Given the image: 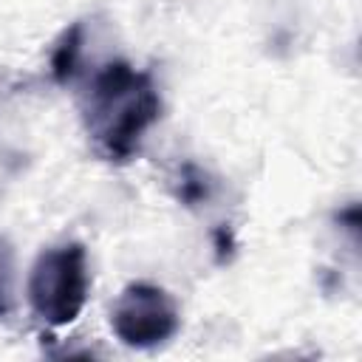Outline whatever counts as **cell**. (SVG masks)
Listing matches in <instances>:
<instances>
[{"mask_svg":"<svg viewBox=\"0 0 362 362\" xmlns=\"http://www.w3.org/2000/svg\"><path fill=\"white\" fill-rule=\"evenodd\" d=\"M175 198L184 206H189V209L206 204L212 198V181H209V175L201 167H195L192 161L181 164L178 178H175Z\"/></svg>","mask_w":362,"mask_h":362,"instance_id":"cell-5","label":"cell"},{"mask_svg":"<svg viewBox=\"0 0 362 362\" xmlns=\"http://www.w3.org/2000/svg\"><path fill=\"white\" fill-rule=\"evenodd\" d=\"M82 45H85V23H71L51 51V76L57 85H71L82 65Z\"/></svg>","mask_w":362,"mask_h":362,"instance_id":"cell-4","label":"cell"},{"mask_svg":"<svg viewBox=\"0 0 362 362\" xmlns=\"http://www.w3.org/2000/svg\"><path fill=\"white\" fill-rule=\"evenodd\" d=\"M110 328L116 339L136 351H153L170 342L181 328L175 300L153 283H130L110 308Z\"/></svg>","mask_w":362,"mask_h":362,"instance_id":"cell-3","label":"cell"},{"mask_svg":"<svg viewBox=\"0 0 362 362\" xmlns=\"http://www.w3.org/2000/svg\"><path fill=\"white\" fill-rule=\"evenodd\" d=\"M90 274H88V252L82 243H62L40 252L28 272V305L31 311L59 328L71 325L85 303H88Z\"/></svg>","mask_w":362,"mask_h":362,"instance_id":"cell-2","label":"cell"},{"mask_svg":"<svg viewBox=\"0 0 362 362\" xmlns=\"http://www.w3.org/2000/svg\"><path fill=\"white\" fill-rule=\"evenodd\" d=\"M158 116L161 96L153 76L124 59L99 68L82 99V124L93 153L110 164L133 161Z\"/></svg>","mask_w":362,"mask_h":362,"instance_id":"cell-1","label":"cell"},{"mask_svg":"<svg viewBox=\"0 0 362 362\" xmlns=\"http://www.w3.org/2000/svg\"><path fill=\"white\" fill-rule=\"evenodd\" d=\"M14 311V252L0 238V320Z\"/></svg>","mask_w":362,"mask_h":362,"instance_id":"cell-6","label":"cell"},{"mask_svg":"<svg viewBox=\"0 0 362 362\" xmlns=\"http://www.w3.org/2000/svg\"><path fill=\"white\" fill-rule=\"evenodd\" d=\"M212 238H215V249H218V260L223 263V260L229 257V252H232V246H235V240H232V232H229L226 226H221V229H215V232H212Z\"/></svg>","mask_w":362,"mask_h":362,"instance_id":"cell-7","label":"cell"}]
</instances>
